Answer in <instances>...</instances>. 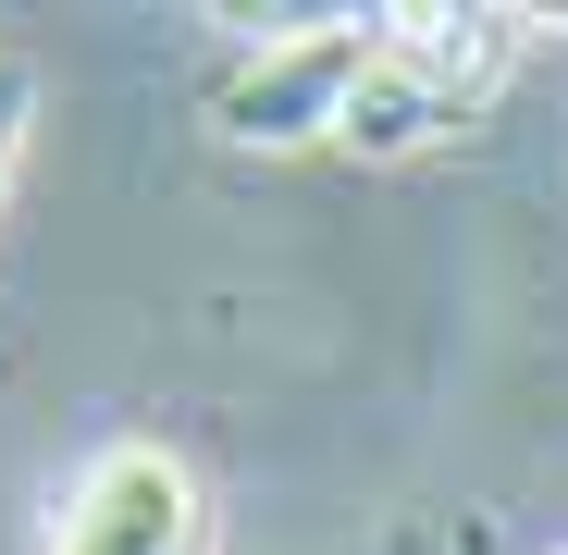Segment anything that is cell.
Instances as JSON below:
<instances>
[{
	"mask_svg": "<svg viewBox=\"0 0 568 555\" xmlns=\"http://www.w3.org/2000/svg\"><path fill=\"white\" fill-rule=\"evenodd\" d=\"M469 124V100L433 74V62H408L396 38L371 50V74H358V100H346V136L334 148H358V161H408V148H433V136H457Z\"/></svg>",
	"mask_w": 568,
	"mask_h": 555,
	"instance_id": "cell-3",
	"label": "cell"
},
{
	"mask_svg": "<svg viewBox=\"0 0 568 555\" xmlns=\"http://www.w3.org/2000/svg\"><path fill=\"white\" fill-rule=\"evenodd\" d=\"M371 50H384V13H322L297 38H260L211 86V124L235 148H322V136H346V100H358Z\"/></svg>",
	"mask_w": 568,
	"mask_h": 555,
	"instance_id": "cell-1",
	"label": "cell"
},
{
	"mask_svg": "<svg viewBox=\"0 0 568 555\" xmlns=\"http://www.w3.org/2000/svg\"><path fill=\"white\" fill-rule=\"evenodd\" d=\"M13 112H26V86H13V74H0V161H13Z\"/></svg>",
	"mask_w": 568,
	"mask_h": 555,
	"instance_id": "cell-4",
	"label": "cell"
},
{
	"mask_svg": "<svg viewBox=\"0 0 568 555\" xmlns=\"http://www.w3.org/2000/svg\"><path fill=\"white\" fill-rule=\"evenodd\" d=\"M199 543H211V494L173 444H100L50 518V555H199Z\"/></svg>",
	"mask_w": 568,
	"mask_h": 555,
	"instance_id": "cell-2",
	"label": "cell"
}]
</instances>
